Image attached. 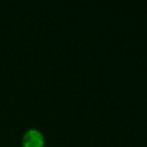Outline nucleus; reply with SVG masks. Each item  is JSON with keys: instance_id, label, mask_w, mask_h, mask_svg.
<instances>
[{"instance_id": "f257e3e1", "label": "nucleus", "mask_w": 147, "mask_h": 147, "mask_svg": "<svg viewBox=\"0 0 147 147\" xmlns=\"http://www.w3.org/2000/svg\"><path fill=\"white\" fill-rule=\"evenodd\" d=\"M23 147H44V137L37 130H29L23 137Z\"/></svg>"}]
</instances>
